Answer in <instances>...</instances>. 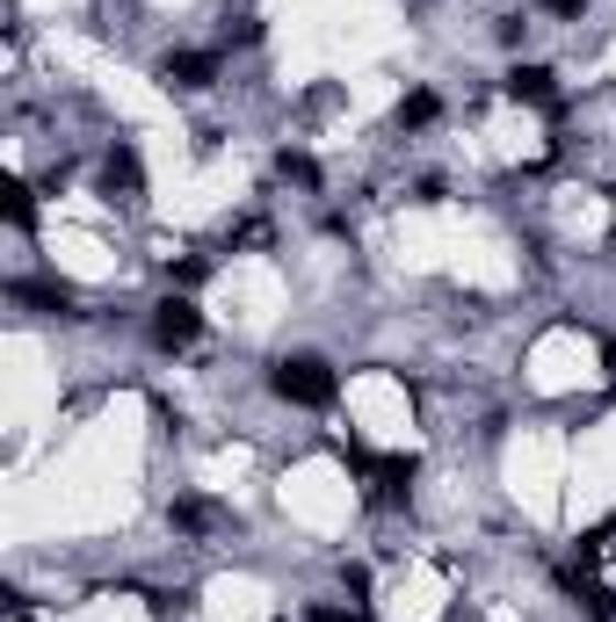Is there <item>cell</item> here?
Returning <instances> with one entry per match:
<instances>
[{"mask_svg":"<svg viewBox=\"0 0 616 622\" xmlns=\"http://www.w3.org/2000/svg\"><path fill=\"white\" fill-rule=\"evenodd\" d=\"M305 622H363V615H355V608H312Z\"/></svg>","mask_w":616,"mask_h":622,"instance_id":"14","label":"cell"},{"mask_svg":"<svg viewBox=\"0 0 616 622\" xmlns=\"http://www.w3.org/2000/svg\"><path fill=\"white\" fill-rule=\"evenodd\" d=\"M276 174H283V181H298V189H319V167L305 153H276Z\"/></svg>","mask_w":616,"mask_h":622,"instance_id":"10","label":"cell"},{"mask_svg":"<svg viewBox=\"0 0 616 622\" xmlns=\"http://www.w3.org/2000/svg\"><path fill=\"white\" fill-rule=\"evenodd\" d=\"M160 80L182 87V95H196V87L218 80V52H167V58H160Z\"/></svg>","mask_w":616,"mask_h":622,"instance_id":"4","label":"cell"},{"mask_svg":"<svg viewBox=\"0 0 616 622\" xmlns=\"http://www.w3.org/2000/svg\"><path fill=\"white\" fill-rule=\"evenodd\" d=\"M196 333H204V311H196L189 297H167V304L153 311V347H160V355H175V347H189Z\"/></svg>","mask_w":616,"mask_h":622,"instance_id":"2","label":"cell"},{"mask_svg":"<svg viewBox=\"0 0 616 622\" xmlns=\"http://www.w3.org/2000/svg\"><path fill=\"white\" fill-rule=\"evenodd\" d=\"M341 587H349L355 601H363V593H370V565H341Z\"/></svg>","mask_w":616,"mask_h":622,"instance_id":"13","label":"cell"},{"mask_svg":"<svg viewBox=\"0 0 616 622\" xmlns=\"http://www.w3.org/2000/svg\"><path fill=\"white\" fill-rule=\"evenodd\" d=\"M508 102H529V109H544V116H559V80H551V66H515Z\"/></svg>","mask_w":616,"mask_h":622,"instance_id":"5","label":"cell"},{"mask_svg":"<svg viewBox=\"0 0 616 622\" xmlns=\"http://www.w3.org/2000/svg\"><path fill=\"white\" fill-rule=\"evenodd\" d=\"M102 189H109V196H139V189H145V167H139V153H131V145H109Z\"/></svg>","mask_w":616,"mask_h":622,"instance_id":"6","label":"cell"},{"mask_svg":"<svg viewBox=\"0 0 616 622\" xmlns=\"http://www.w3.org/2000/svg\"><path fill=\"white\" fill-rule=\"evenodd\" d=\"M8 225H15V232H30V225H36V203H30V189H22V181L8 189Z\"/></svg>","mask_w":616,"mask_h":622,"instance_id":"11","label":"cell"},{"mask_svg":"<svg viewBox=\"0 0 616 622\" xmlns=\"http://www.w3.org/2000/svg\"><path fill=\"white\" fill-rule=\"evenodd\" d=\"M442 116V102H436V95H428V87H421V95H406V102H399V131H428V123H436Z\"/></svg>","mask_w":616,"mask_h":622,"instance_id":"9","label":"cell"},{"mask_svg":"<svg viewBox=\"0 0 616 622\" xmlns=\"http://www.w3.org/2000/svg\"><path fill=\"white\" fill-rule=\"evenodd\" d=\"M15 304H44V311H73V290H58V282H15Z\"/></svg>","mask_w":616,"mask_h":622,"instance_id":"8","label":"cell"},{"mask_svg":"<svg viewBox=\"0 0 616 622\" xmlns=\"http://www.w3.org/2000/svg\"><path fill=\"white\" fill-rule=\"evenodd\" d=\"M414 456H385V464H370L363 478H370V500L377 507H406V492H414Z\"/></svg>","mask_w":616,"mask_h":622,"instance_id":"3","label":"cell"},{"mask_svg":"<svg viewBox=\"0 0 616 622\" xmlns=\"http://www.w3.org/2000/svg\"><path fill=\"white\" fill-rule=\"evenodd\" d=\"M167 521H175L182 536H211V529H218L226 514H218L211 500H175V507H167Z\"/></svg>","mask_w":616,"mask_h":622,"instance_id":"7","label":"cell"},{"mask_svg":"<svg viewBox=\"0 0 616 622\" xmlns=\"http://www.w3.org/2000/svg\"><path fill=\"white\" fill-rule=\"evenodd\" d=\"M204 276H211V260H167V282H175V290H196Z\"/></svg>","mask_w":616,"mask_h":622,"instance_id":"12","label":"cell"},{"mask_svg":"<svg viewBox=\"0 0 616 622\" xmlns=\"http://www.w3.org/2000/svg\"><path fill=\"white\" fill-rule=\"evenodd\" d=\"M587 0H551V15H581Z\"/></svg>","mask_w":616,"mask_h":622,"instance_id":"15","label":"cell"},{"mask_svg":"<svg viewBox=\"0 0 616 622\" xmlns=\"http://www.w3.org/2000/svg\"><path fill=\"white\" fill-rule=\"evenodd\" d=\"M268 391L283 398V406H305V413H319V406H334V369L319 363V355H283L276 369H268Z\"/></svg>","mask_w":616,"mask_h":622,"instance_id":"1","label":"cell"}]
</instances>
